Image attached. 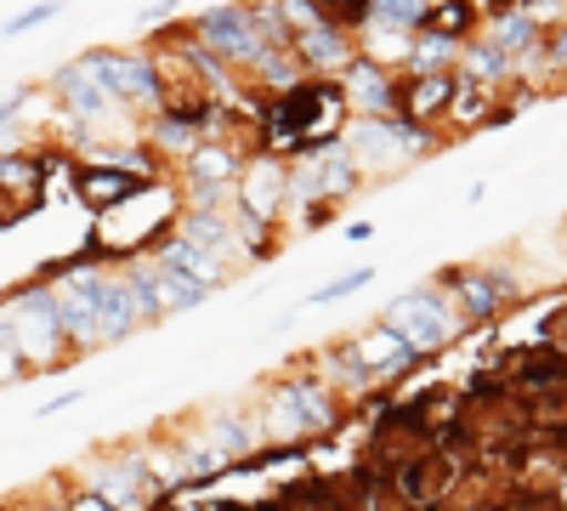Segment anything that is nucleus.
Instances as JSON below:
<instances>
[{
	"instance_id": "obj_1",
	"label": "nucleus",
	"mask_w": 567,
	"mask_h": 511,
	"mask_svg": "<svg viewBox=\"0 0 567 511\" xmlns=\"http://www.w3.org/2000/svg\"><path fill=\"white\" fill-rule=\"evenodd\" d=\"M437 143H443L437 131H420L398 114H386V120H352L347 114V125H341V149L358 165V176H398L414 160L437 154Z\"/></svg>"
},
{
	"instance_id": "obj_2",
	"label": "nucleus",
	"mask_w": 567,
	"mask_h": 511,
	"mask_svg": "<svg viewBox=\"0 0 567 511\" xmlns=\"http://www.w3.org/2000/svg\"><path fill=\"white\" fill-rule=\"evenodd\" d=\"M7 324H12V347L29 364V376L74 364V352L63 341V324H58V296H52L45 278H29V285L7 302Z\"/></svg>"
},
{
	"instance_id": "obj_3",
	"label": "nucleus",
	"mask_w": 567,
	"mask_h": 511,
	"mask_svg": "<svg viewBox=\"0 0 567 511\" xmlns=\"http://www.w3.org/2000/svg\"><path fill=\"white\" fill-rule=\"evenodd\" d=\"M381 324L403 341V347H414L420 358H432V352H443V347H454L471 324L460 318V307L449 302V290H437V285H420V290H409V296H398L386 313H381Z\"/></svg>"
},
{
	"instance_id": "obj_4",
	"label": "nucleus",
	"mask_w": 567,
	"mask_h": 511,
	"mask_svg": "<svg viewBox=\"0 0 567 511\" xmlns=\"http://www.w3.org/2000/svg\"><path fill=\"white\" fill-rule=\"evenodd\" d=\"M91 74L103 80V91L131 114V120H148L159 103H165V85H159V69L142 45H97V52L80 58Z\"/></svg>"
},
{
	"instance_id": "obj_5",
	"label": "nucleus",
	"mask_w": 567,
	"mask_h": 511,
	"mask_svg": "<svg viewBox=\"0 0 567 511\" xmlns=\"http://www.w3.org/2000/svg\"><path fill=\"white\" fill-rule=\"evenodd\" d=\"M69 483H80L85 494H97V500L114 505V511H165V505H171V500L148 483V467H142L136 443H131V449H114V454L80 460V472H74Z\"/></svg>"
},
{
	"instance_id": "obj_6",
	"label": "nucleus",
	"mask_w": 567,
	"mask_h": 511,
	"mask_svg": "<svg viewBox=\"0 0 567 511\" xmlns=\"http://www.w3.org/2000/svg\"><path fill=\"white\" fill-rule=\"evenodd\" d=\"M432 285L449 290V302L460 307V318L471 330H494V324L516 307V296H523V285H516L505 267H443Z\"/></svg>"
},
{
	"instance_id": "obj_7",
	"label": "nucleus",
	"mask_w": 567,
	"mask_h": 511,
	"mask_svg": "<svg viewBox=\"0 0 567 511\" xmlns=\"http://www.w3.org/2000/svg\"><path fill=\"white\" fill-rule=\"evenodd\" d=\"M187 29H194V45L205 58H216L227 74H239V80L261 58V40H256V29L245 18V0H227V7H210L199 18H187Z\"/></svg>"
},
{
	"instance_id": "obj_8",
	"label": "nucleus",
	"mask_w": 567,
	"mask_h": 511,
	"mask_svg": "<svg viewBox=\"0 0 567 511\" xmlns=\"http://www.w3.org/2000/svg\"><path fill=\"white\" fill-rule=\"evenodd\" d=\"M284 211H290V160L250 154L245 171L233 176V216L256 227H278Z\"/></svg>"
},
{
	"instance_id": "obj_9",
	"label": "nucleus",
	"mask_w": 567,
	"mask_h": 511,
	"mask_svg": "<svg viewBox=\"0 0 567 511\" xmlns=\"http://www.w3.org/2000/svg\"><path fill=\"white\" fill-rule=\"evenodd\" d=\"M52 98H58V109H63L69 120H80V125L91 131V143H103V125H131V114L109 98L103 80L91 74L80 58L52 74ZM91 143H85V149H91Z\"/></svg>"
},
{
	"instance_id": "obj_10",
	"label": "nucleus",
	"mask_w": 567,
	"mask_h": 511,
	"mask_svg": "<svg viewBox=\"0 0 567 511\" xmlns=\"http://www.w3.org/2000/svg\"><path fill=\"white\" fill-rule=\"evenodd\" d=\"M272 387L284 392V403L296 409V421H301L307 443H312V438H329V432H341V427H347V415H352V409L336 398V387H329L312 364L284 369V376H278Z\"/></svg>"
},
{
	"instance_id": "obj_11",
	"label": "nucleus",
	"mask_w": 567,
	"mask_h": 511,
	"mask_svg": "<svg viewBox=\"0 0 567 511\" xmlns=\"http://www.w3.org/2000/svg\"><path fill=\"white\" fill-rule=\"evenodd\" d=\"M336 85H341V103H347L352 120H386V114H398V85H403V74L358 52V58L336 74Z\"/></svg>"
},
{
	"instance_id": "obj_12",
	"label": "nucleus",
	"mask_w": 567,
	"mask_h": 511,
	"mask_svg": "<svg viewBox=\"0 0 567 511\" xmlns=\"http://www.w3.org/2000/svg\"><path fill=\"white\" fill-rule=\"evenodd\" d=\"M290 58L301 63V74L312 80H336L352 58H358V34L336 29V23H307L290 34Z\"/></svg>"
},
{
	"instance_id": "obj_13",
	"label": "nucleus",
	"mask_w": 567,
	"mask_h": 511,
	"mask_svg": "<svg viewBox=\"0 0 567 511\" xmlns=\"http://www.w3.org/2000/svg\"><path fill=\"white\" fill-rule=\"evenodd\" d=\"M69 188H74V200L80 205H91V211H114V205H125L136 188H148L142 176H131V171H114V165H91V160H74V176H69Z\"/></svg>"
},
{
	"instance_id": "obj_14",
	"label": "nucleus",
	"mask_w": 567,
	"mask_h": 511,
	"mask_svg": "<svg viewBox=\"0 0 567 511\" xmlns=\"http://www.w3.org/2000/svg\"><path fill=\"white\" fill-rule=\"evenodd\" d=\"M205 443L221 454V467H227V472L261 454V438H256L250 409H216V415H205Z\"/></svg>"
},
{
	"instance_id": "obj_15",
	"label": "nucleus",
	"mask_w": 567,
	"mask_h": 511,
	"mask_svg": "<svg viewBox=\"0 0 567 511\" xmlns=\"http://www.w3.org/2000/svg\"><path fill=\"white\" fill-rule=\"evenodd\" d=\"M148 262H154V267H171V273H182V278H194V285H205L210 296L227 285V262H216L210 251H199L194 239H182V234H171Z\"/></svg>"
},
{
	"instance_id": "obj_16",
	"label": "nucleus",
	"mask_w": 567,
	"mask_h": 511,
	"mask_svg": "<svg viewBox=\"0 0 567 511\" xmlns=\"http://www.w3.org/2000/svg\"><path fill=\"white\" fill-rule=\"evenodd\" d=\"M477 29H483L477 0H425V12H420V29H414V34H437V40L465 45Z\"/></svg>"
},
{
	"instance_id": "obj_17",
	"label": "nucleus",
	"mask_w": 567,
	"mask_h": 511,
	"mask_svg": "<svg viewBox=\"0 0 567 511\" xmlns=\"http://www.w3.org/2000/svg\"><path fill=\"white\" fill-rule=\"evenodd\" d=\"M443 125H454L460 136H465V131H488V125H499V98H494V91H483V85H471V80H460V74H454V98H449Z\"/></svg>"
},
{
	"instance_id": "obj_18",
	"label": "nucleus",
	"mask_w": 567,
	"mask_h": 511,
	"mask_svg": "<svg viewBox=\"0 0 567 511\" xmlns=\"http://www.w3.org/2000/svg\"><path fill=\"white\" fill-rule=\"evenodd\" d=\"M148 290H154L159 318H171V313H194V307L210 302L205 285H194V278H182V273H171V267H154V262H148Z\"/></svg>"
},
{
	"instance_id": "obj_19",
	"label": "nucleus",
	"mask_w": 567,
	"mask_h": 511,
	"mask_svg": "<svg viewBox=\"0 0 567 511\" xmlns=\"http://www.w3.org/2000/svg\"><path fill=\"white\" fill-rule=\"evenodd\" d=\"M420 12H425V0H369V23H363V40H374V34L409 40V34L420 29Z\"/></svg>"
},
{
	"instance_id": "obj_20",
	"label": "nucleus",
	"mask_w": 567,
	"mask_h": 511,
	"mask_svg": "<svg viewBox=\"0 0 567 511\" xmlns=\"http://www.w3.org/2000/svg\"><path fill=\"white\" fill-rule=\"evenodd\" d=\"M374 285V267H352V273H341L336 285H323L318 296H312V307H329V302H347V296H358V290H369Z\"/></svg>"
},
{
	"instance_id": "obj_21",
	"label": "nucleus",
	"mask_w": 567,
	"mask_h": 511,
	"mask_svg": "<svg viewBox=\"0 0 567 511\" xmlns=\"http://www.w3.org/2000/svg\"><path fill=\"white\" fill-rule=\"evenodd\" d=\"M63 12V0H40V7H29V12H18L12 23H7V34H29V29H40V23H52Z\"/></svg>"
},
{
	"instance_id": "obj_22",
	"label": "nucleus",
	"mask_w": 567,
	"mask_h": 511,
	"mask_svg": "<svg viewBox=\"0 0 567 511\" xmlns=\"http://www.w3.org/2000/svg\"><path fill=\"white\" fill-rule=\"evenodd\" d=\"M63 511H114V505H103L97 494H85L80 483H63Z\"/></svg>"
},
{
	"instance_id": "obj_23",
	"label": "nucleus",
	"mask_w": 567,
	"mask_h": 511,
	"mask_svg": "<svg viewBox=\"0 0 567 511\" xmlns=\"http://www.w3.org/2000/svg\"><path fill=\"white\" fill-rule=\"evenodd\" d=\"M18 381H29V364L12 347H0V387H18Z\"/></svg>"
},
{
	"instance_id": "obj_24",
	"label": "nucleus",
	"mask_w": 567,
	"mask_h": 511,
	"mask_svg": "<svg viewBox=\"0 0 567 511\" xmlns=\"http://www.w3.org/2000/svg\"><path fill=\"white\" fill-rule=\"evenodd\" d=\"M74 403H85V398L69 387V392H58V398H45V403L34 409V421H52V415H63V409H74Z\"/></svg>"
},
{
	"instance_id": "obj_25",
	"label": "nucleus",
	"mask_w": 567,
	"mask_h": 511,
	"mask_svg": "<svg viewBox=\"0 0 567 511\" xmlns=\"http://www.w3.org/2000/svg\"><path fill=\"white\" fill-rule=\"evenodd\" d=\"M165 18H176V0H159V7H148L136 23H142V29H154V23H165Z\"/></svg>"
},
{
	"instance_id": "obj_26",
	"label": "nucleus",
	"mask_w": 567,
	"mask_h": 511,
	"mask_svg": "<svg viewBox=\"0 0 567 511\" xmlns=\"http://www.w3.org/2000/svg\"><path fill=\"white\" fill-rule=\"evenodd\" d=\"M369 234H374V222H352V227H347V239H352V245H363Z\"/></svg>"
}]
</instances>
